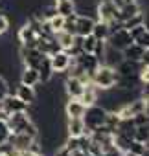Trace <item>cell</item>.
Here are the masks:
<instances>
[{
	"mask_svg": "<svg viewBox=\"0 0 149 156\" xmlns=\"http://www.w3.org/2000/svg\"><path fill=\"white\" fill-rule=\"evenodd\" d=\"M118 79H120L118 70H116L114 66L105 64V62H100L98 68H96V70L92 72V75H90L92 85H94L100 92H101V90H111V88H114L116 83H118Z\"/></svg>",
	"mask_w": 149,
	"mask_h": 156,
	"instance_id": "1",
	"label": "cell"
},
{
	"mask_svg": "<svg viewBox=\"0 0 149 156\" xmlns=\"http://www.w3.org/2000/svg\"><path fill=\"white\" fill-rule=\"evenodd\" d=\"M105 118H107V108L98 107V105H92V107H87V112L83 116V121H85V125H87L89 130H94V129L105 125Z\"/></svg>",
	"mask_w": 149,
	"mask_h": 156,
	"instance_id": "2",
	"label": "cell"
},
{
	"mask_svg": "<svg viewBox=\"0 0 149 156\" xmlns=\"http://www.w3.org/2000/svg\"><path fill=\"white\" fill-rule=\"evenodd\" d=\"M133 42H134V41H133L129 30H125L123 26L118 28V30H112V31L109 33V37H107V44H109L111 48L118 50V51H123V50H125L129 44H133Z\"/></svg>",
	"mask_w": 149,
	"mask_h": 156,
	"instance_id": "3",
	"label": "cell"
},
{
	"mask_svg": "<svg viewBox=\"0 0 149 156\" xmlns=\"http://www.w3.org/2000/svg\"><path fill=\"white\" fill-rule=\"evenodd\" d=\"M96 11H98V20H101L109 26L114 24V22H120L118 20V6L112 0H100Z\"/></svg>",
	"mask_w": 149,
	"mask_h": 156,
	"instance_id": "4",
	"label": "cell"
},
{
	"mask_svg": "<svg viewBox=\"0 0 149 156\" xmlns=\"http://www.w3.org/2000/svg\"><path fill=\"white\" fill-rule=\"evenodd\" d=\"M50 64H52L53 73L68 72V68H70V64H72V55H70L66 50H59V51H55L53 55H50Z\"/></svg>",
	"mask_w": 149,
	"mask_h": 156,
	"instance_id": "5",
	"label": "cell"
},
{
	"mask_svg": "<svg viewBox=\"0 0 149 156\" xmlns=\"http://www.w3.org/2000/svg\"><path fill=\"white\" fill-rule=\"evenodd\" d=\"M17 37H19V42H20L24 48H35V46H37V39H39V35H37L35 28H33L28 20L19 28Z\"/></svg>",
	"mask_w": 149,
	"mask_h": 156,
	"instance_id": "6",
	"label": "cell"
},
{
	"mask_svg": "<svg viewBox=\"0 0 149 156\" xmlns=\"http://www.w3.org/2000/svg\"><path fill=\"white\" fill-rule=\"evenodd\" d=\"M0 107H2V110L9 116V114H15V112H28V107L24 101H20L17 96L13 94H8L2 101H0Z\"/></svg>",
	"mask_w": 149,
	"mask_h": 156,
	"instance_id": "7",
	"label": "cell"
},
{
	"mask_svg": "<svg viewBox=\"0 0 149 156\" xmlns=\"http://www.w3.org/2000/svg\"><path fill=\"white\" fill-rule=\"evenodd\" d=\"M48 55H42L37 48H20V59L24 62V66L28 68H39V64L42 62V59Z\"/></svg>",
	"mask_w": 149,
	"mask_h": 156,
	"instance_id": "8",
	"label": "cell"
},
{
	"mask_svg": "<svg viewBox=\"0 0 149 156\" xmlns=\"http://www.w3.org/2000/svg\"><path fill=\"white\" fill-rule=\"evenodd\" d=\"M6 121H8L11 132H22L28 127V123L31 121V118L28 112H15V114H9L6 118Z\"/></svg>",
	"mask_w": 149,
	"mask_h": 156,
	"instance_id": "9",
	"label": "cell"
},
{
	"mask_svg": "<svg viewBox=\"0 0 149 156\" xmlns=\"http://www.w3.org/2000/svg\"><path fill=\"white\" fill-rule=\"evenodd\" d=\"M85 83L79 79L78 75H68L66 79H64V90L68 94V98H79L81 92L85 90Z\"/></svg>",
	"mask_w": 149,
	"mask_h": 156,
	"instance_id": "10",
	"label": "cell"
},
{
	"mask_svg": "<svg viewBox=\"0 0 149 156\" xmlns=\"http://www.w3.org/2000/svg\"><path fill=\"white\" fill-rule=\"evenodd\" d=\"M64 112L68 118H83L87 112V107L83 105V101L79 98H68V101L64 105Z\"/></svg>",
	"mask_w": 149,
	"mask_h": 156,
	"instance_id": "11",
	"label": "cell"
},
{
	"mask_svg": "<svg viewBox=\"0 0 149 156\" xmlns=\"http://www.w3.org/2000/svg\"><path fill=\"white\" fill-rule=\"evenodd\" d=\"M89 129L83 121V118H68V123H66V134L70 138H81L83 134H87Z\"/></svg>",
	"mask_w": 149,
	"mask_h": 156,
	"instance_id": "12",
	"label": "cell"
},
{
	"mask_svg": "<svg viewBox=\"0 0 149 156\" xmlns=\"http://www.w3.org/2000/svg\"><path fill=\"white\" fill-rule=\"evenodd\" d=\"M92 28H94V19H90L89 15L76 13V35L79 37L92 35Z\"/></svg>",
	"mask_w": 149,
	"mask_h": 156,
	"instance_id": "13",
	"label": "cell"
},
{
	"mask_svg": "<svg viewBox=\"0 0 149 156\" xmlns=\"http://www.w3.org/2000/svg\"><path fill=\"white\" fill-rule=\"evenodd\" d=\"M140 11H142V8H140V4L136 2V0H129V2H125L123 6L118 8V20L120 22H125L127 19L134 17Z\"/></svg>",
	"mask_w": 149,
	"mask_h": 156,
	"instance_id": "14",
	"label": "cell"
},
{
	"mask_svg": "<svg viewBox=\"0 0 149 156\" xmlns=\"http://www.w3.org/2000/svg\"><path fill=\"white\" fill-rule=\"evenodd\" d=\"M15 96H17L20 101H24L26 105H31V103H35L37 92H35V87H28V85H22V83H20V85L17 87Z\"/></svg>",
	"mask_w": 149,
	"mask_h": 156,
	"instance_id": "15",
	"label": "cell"
},
{
	"mask_svg": "<svg viewBox=\"0 0 149 156\" xmlns=\"http://www.w3.org/2000/svg\"><path fill=\"white\" fill-rule=\"evenodd\" d=\"M98 98H100V90H98L92 83H89V85L85 87V90L81 92V96H79V99L83 101L85 107H92V105H96V103H98Z\"/></svg>",
	"mask_w": 149,
	"mask_h": 156,
	"instance_id": "16",
	"label": "cell"
},
{
	"mask_svg": "<svg viewBox=\"0 0 149 156\" xmlns=\"http://www.w3.org/2000/svg\"><path fill=\"white\" fill-rule=\"evenodd\" d=\"M20 83L22 85H28V87H37L41 83V75H39V70L37 68H28L24 66L22 73H20Z\"/></svg>",
	"mask_w": 149,
	"mask_h": 156,
	"instance_id": "17",
	"label": "cell"
},
{
	"mask_svg": "<svg viewBox=\"0 0 149 156\" xmlns=\"http://www.w3.org/2000/svg\"><path fill=\"white\" fill-rule=\"evenodd\" d=\"M55 11L63 17H70L72 13H76V2L74 0H53Z\"/></svg>",
	"mask_w": 149,
	"mask_h": 156,
	"instance_id": "18",
	"label": "cell"
},
{
	"mask_svg": "<svg viewBox=\"0 0 149 156\" xmlns=\"http://www.w3.org/2000/svg\"><path fill=\"white\" fill-rule=\"evenodd\" d=\"M142 53H144V48H142L140 44H136V42L129 44V46H127V48L122 51L123 59H127V61H133V62H140V59H142Z\"/></svg>",
	"mask_w": 149,
	"mask_h": 156,
	"instance_id": "19",
	"label": "cell"
},
{
	"mask_svg": "<svg viewBox=\"0 0 149 156\" xmlns=\"http://www.w3.org/2000/svg\"><path fill=\"white\" fill-rule=\"evenodd\" d=\"M74 37H76V35H72V33H68V31H64V30H61V31L55 33V41H57L59 48H61V50H66V51L74 46Z\"/></svg>",
	"mask_w": 149,
	"mask_h": 156,
	"instance_id": "20",
	"label": "cell"
},
{
	"mask_svg": "<svg viewBox=\"0 0 149 156\" xmlns=\"http://www.w3.org/2000/svg\"><path fill=\"white\" fill-rule=\"evenodd\" d=\"M37 70H39V75H41V83H50L52 81L53 70H52V64H50V57H44Z\"/></svg>",
	"mask_w": 149,
	"mask_h": 156,
	"instance_id": "21",
	"label": "cell"
},
{
	"mask_svg": "<svg viewBox=\"0 0 149 156\" xmlns=\"http://www.w3.org/2000/svg\"><path fill=\"white\" fill-rule=\"evenodd\" d=\"M109 33H111V28H109V24H105V22H101V20H94L92 35H94L98 41H107Z\"/></svg>",
	"mask_w": 149,
	"mask_h": 156,
	"instance_id": "22",
	"label": "cell"
},
{
	"mask_svg": "<svg viewBox=\"0 0 149 156\" xmlns=\"http://www.w3.org/2000/svg\"><path fill=\"white\" fill-rule=\"evenodd\" d=\"M133 140H138L142 141L144 145L149 141V123H142V125H136L134 129V138Z\"/></svg>",
	"mask_w": 149,
	"mask_h": 156,
	"instance_id": "23",
	"label": "cell"
},
{
	"mask_svg": "<svg viewBox=\"0 0 149 156\" xmlns=\"http://www.w3.org/2000/svg\"><path fill=\"white\" fill-rule=\"evenodd\" d=\"M64 19L66 17H63V15H59V13H55L52 19H48L46 22H48V26H50V30L53 31V35L57 33V31H61L63 28H64Z\"/></svg>",
	"mask_w": 149,
	"mask_h": 156,
	"instance_id": "24",
	"label": "cell"
},
{
	"mask_svg": "<svg viewBox=\"0 0 149 156\" xmlns=\"http://www.w3.org/2000/svg\"><path fill=\"white\" fill-rule=\"evenodd\" d=\"M96 46H98V39L94 35H87V37L81 39V50L85 53H94Z\"/></svg>",
	"mask_w": 149,
	"mask_h": 156,
	"instance_id": "25",
	"label": "cell"
},
{
	"mask_svg": "<svg viewBox=\"0 0 149 156\" xmlns=\"http://www.w3.org/2000/svg\"><path fill=\"white\" fill-rule=\"evenodd\" d=\"M140 24H144V13L140 11V13H136L134 17H131V19H127L125 22H122V26L125 28V30H131V28H136V26H140Z\"/></svg>",
	"mask_w": 149,
	"mask_h": 156,
	"instance_id": "26",
	"label": "cell"
},
{
	"mask_svg": "<svg viewBox=\"0 0 149 156\" xmlns=\"http://www.w3.org/2000/svg\"><path fill=\"white\" fill-rule=\"evenodd\" d=\"M9 136H11V129L8 125L6 119H0V145L9 141Z\"/></svg>",
	"mask_w": 149,
	"mask_h": 156,
	"instance_id": "27",
	"label": "cell"
},
{
	"mask_svg": "<svg viewBox=\"0 0 149 156\" xmlns=\"http://www.w3.org/2000/svg\"><path fill=\"white\" fill-rule=\"evenodd\" d=\"M8 30H9V17L4 11H0V35H4Z\"/></svg>",
	"mask_w": 149,
	"mask_h": 156,
	"instance_id": "28",
	"label": "cell"
},
{
	"mask_svg": "<svg viewBox=\"0 0 149 156\" xmlns=\"http://www.w3.org/2000/svg\"><path fill=\"white\" fill-rule=\"evenodd\" d=\"M8 94H9V85H8V81L4 77H0V101H2Z\"/></svg>",
	"mask_w": 149,
	"mask_h": 156,
	"instance_id": "29",
	"label": "cell"
},
{
	"mask_svg": "<svg viewBox=\"0 0 149 156\" xmlns=\"http://www.w3.org/2000/svg\"><path fill=\"white\" fill-rule=\"evenodd\" d=\"M134 42H136V44H140L142 48H149V31L145 30V31H144L136 41H134Z\"/></svg>",
	"mask_w": 149,
	"mask_h": 156,
	"instance_id": "30",
	"label": "cell"
},
{
	"mask_svg": "<svg viewBox=\"0 0 149 156\" xmlns=\"http://www.w3.org/2000/svg\"><path fill=\"white\" fill-rule=\"evenodd\" d=\"M140 64H144V66H149V48H144V53H142Z\"/></svg>",
	"mask_w": 149,
	"mask_h": 156,
	"instance_id": "31",
	"label": "cell"
},
{
	"mask_svg": "<svg viewBox=\"0 0 149 156\" xmlns=\"http://www.w3.org/2000/svg\"><path fill=\"white\" fill-rule=\"evenodd\" d=\"M142 99H144V114L149 118V96H144Z\"/></svg>",
	"mask_w": 149,
	"mask_h": 156,
	"instance_id": "32",
	"label": "cell"
},
{
	"mask_svg": "<svg viewBox=\"0 0 149 156\" xmlns=\"http://www.w3.org/2000/svg\"><path fill=\"white\" fill-rule=\"evenodd\" d=\"M112 2H114V4H116L118 8H120V6H123L125 2H129V0H112Z\"/></svg>",
	"mask_w": 149,
	"mask_h": 156,
	"instance_id": "33",
	"label": "cell"
},
{
	"mask_svg": "<svg viewBox=\"0 0 149 156\" xmlns=\"http://www.w3.org/2000/svg\"><path fill=\"white\" fill-rule=\"evenodd\" d=\"M6 118H8V114L2 110V107H0V119H6Z\"/></svg>",
	"mask_w": 149,
	"mask_h": 156,
	"instance_id": "34",
	"label": "cell"
}]
</instances>
